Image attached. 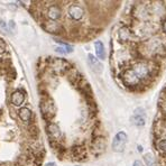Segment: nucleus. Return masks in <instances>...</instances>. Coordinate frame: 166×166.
I'll list each match as a JSON object with an SVG mask.
<instances>
[{
  "label": "nucleus",
  "instance_id": "nucleus-1",
  "mask_svg": "<svg viewBox=\"0 0 166 166\" xmlns=\"http://www.w3.org/2000/svg\"><path fill=\"white\" fill-rule=\"evenodd\" d=\"M122 82L124 84L127 85V87H137V85L140 84V79L136 75V73L132 71V69H129V70H126L122 74Z\"/></svg>",
  "mask_w": 166,
  "mask_h": 166
},
{
  "label": "nucleus",
  "instance_id": "nucleus-2",
  "mask_svg": "<svg viewBox=\"0 0 166 166\" xmlns=\"http://www.w3.org/2000/svg\"><path fill=\"white\" fill-rule=\"evenodd\" d=\"M132 71L136 73V75L140 79V81L147 79L149 76V73H150V68H149V64L145 61H140L138 62L137 64L132 68Z\"/></svg>",
  "mask_w": 166,
  "mask_h": 166
},
{
  "label": "nucleus",
  "instance_id": "nucleus-3",
  "mask_svg": "<svg viewBox=\"0 0 166 166\" xmlns=\"http://www.w3.org/2000/svg\"><path fill=\"white\" fill-rule=\"evenodd\" d=\"M127 135L125 134L124 131H120L118 132L117 135L115 136L113 138V141H112V149L115 152L117 153H121L125 150V147H126V144H127Z\"/></svg>",
  "mask_w": 166,
  "mask_h": 166
},
{
  "label": "nucleus",
  "instance_id": "nucleus-4",
  "mask_svg": "<svg viewBox=\"0 0 166 166\" xmlns=\"http://www.w3.org/2000/svg\"><path fill=\"white\" fill-rule=\"evenodd\" d=\"M68 12H69V16H70L73 20L82 19L83 15H84V10H83V8L78 6V5H72V6L69 7Z\"/></svg>",
  "mask_w": 166,
  "mask_h": 166
},
{
  "label": "nucleus",
  "instance_id": "nucleus-5",
  "mask_svg": "<svg viewBox=\"0 0 166 166\" xmlns=\"http://www.w3.org/2000/svg\"><path fill=\"white\" fill-rule=\"evenodd\" d=\"M40 108H42V112H43V115H44L45 118H52V117L54 116V113H55L54 112V111H55L54 103L52 101H50V100L42 102Z\"/></svg>",
  "mask_w": 166,
  "mask_h": 166
},
{
  "label": "nucleus",
  "instance_id": "nucleus-6",
  "mask_svg": "<svg viewBox=\"0 0 166 166\" xmlns=\"http://www.w3.org/2000/svg\"><path fill=\"white\" fill-rule=\"evenodd\" d=\"M88 63H89V65H90V68L92 69V71H94L96 73H101L102 70H103V66H102V64L100 63V61H99L97 57H94L92 55V54H89V56H88Z\"/></svg>",
  "mask_w": 166,
  "mask_h": 166
},
{
  "label": "nucleus",
  "instance_id": "nucleus-7",
  "mask_svg": "<svg viewBox=\"0 0 166 166\" xmlns=\"http://www.w3.org/2000/svg\"><path fill=\"white\" fill-rule=\"evenodd\" d=\"M47 132L48 135L51 136L52 139H55V140H59V138L62 137V132L59 127L56 124H48L47 125Z\"/></svg>",
  "mask_w": 166,
  "mask_h": 166
},
{
  "label": "nucleus",
  "instance_id": "nucleus-8",
  "mask_svg": "<svg viewBox=\"0 0 166 166\" xmlns=\"http://www.w3.org/2000/svg\"><path fill=\"white\" fill-rule=\"evenodd\" d=\"M25 101V94L21 90H17L12 93V103L16 107H19Z\"/></svg>",
  "mask_w": 166,
  "mask_h": 166
},
{
  "label": "nucleus",
  "instance_id": "nucleus-9",
  "mask_svg": "<svg viewBox=\"0 0 166 166\" xmlns=\"http://www.w3.org/2000/svg\"><path fill=\"white\" fill-rule=\"evenodd\" d=\"M53 69L56 71V72L61 73V72H64L65 70H68L69 63L62 59H54V62H53Z\"/></svg>",
  "mask_w": 166,
  "mask_h": 166
},
{
  "label": "nucleus",
  "instance_id": "nucleus-10",
  "mask_svg": "<svg viewBox=\"0 0 166 166\" xmlns=\"http://www.w3.org/2000/svg\"><path fill=\"white\" fill-rule=\"evenodd\" d=\"M61 14H62V12L57 6H51L47 10V16L52 21H55L56 19H59L61 17Z\"/></svg>",
  "mask_w": 166,
  "mask_h": 166
},
{
  "label": "nucleus",
  "instance_id": "nucleus-11",
  "mask_svg": "<svg viewBox=\"0 0 166 166\" xmlns=\"http://www.w3.org/2000/svg\"><path fill=\"white\" fill-rule=\"evenodd\" d=\"M94 48H96V54L99 59H106V51H104V46L102 42L97 40L94 43Z\"/></svg>",
  "mask_w": 166,
  "mask_h": 166
},
{
  "label": "nucleus",
  "instance_id": "nucleus-12",
  "mask_svg": "<svg viewBox=\"0 0 166 166\" xmlns=\"http://www.w3.org/2000/svg\"><path fill=\"white\" fill-rule=\"evenodd\" d=\"M131 122L138 127L144 126V125H145V117H144V113L143 112L138 113L135 111V115L131 117Z\"/></svg>",
  "mask_w": 166,
  "mask_h": 166
},
{
  "label": "nucleus",
  "instance_id": "nucleus-13",
  "mask_svg": "<svg viewBox=\"0 0 166 166\" xmlns=\"http://www.w3.org/2000/svg\"><path fill=\"white\" fill-rule=\"evenodd\" d=\"M18 115H19V118L23 121H25V122H28L31 118V111L28 108H21V109H19Z\"/></svg>",
  "mask_w": 166,
  "mask_h": 166
},
{
  "label": "nucleus",
  "instance_id": "nucleus-14",
  "mask_svg": "<svg viewBox=\"0 0 166 166\" xmlns=\"http://www.w3.org/2000/svg\"><path fill=\"white\" fill-rule=\"evenodd\" d=\"M130 35H131V33H130L129 28H128L127 26L121 27L120 31H119V38H120L121 42H127V40H129Z\"/></svg>",
  "mask_w": 166,
  "mask_h": 166
},
{
  "label": "nucleus",
  "instance_id": "nucleus-15",
  "mask_svg": "<svg viewBox=\"0 0 166 166\" xmlns=\"http://www.w3.org/2000/svg\"><path fill=\"white\" fill-rule=\"evenodd\" d=\"M45 29L48 33H57L61 31V26L56 21H48L45 24Z\"/></svg>",
  "mask_w": 166,
  "mask_h": 166
},
{
  "label": "nucleus",
  "instance_id": "nucleus-16",
  "mask_svg": "<svg viewBox=\"0 0 166 166\" xmlns=\"http://www.w3.org/2000/svg\"><path fill=\"white\" fill-rule=\"evenodd\" d=\"M57 43H59L61 44V47H57L56 48V52H59V53H62V54H66V53H71V52L73 51V47L71 45H69V44H66V43H63L61 42V40H56Z\"/></svg>",
  "mask_w": 166,
  "mask_h": 166
},
{
  "label": "nucleus",
  "instance_id": "nucleus-17",
  "mask_svg": "<svg viewBox=\"0 0 166 166\" xmlns=\"http://www.w3.org/2000/svg\"><path fill=\"white\" fill-rule=\"evenodd\" d=\"M144 159H145V162H146L147 166H154L155 165V157L153 156V154H150V153L144 155Z\"/></svg>",
  "mask_w": 166,
  "mask_h": 166
},
{
  "label": "nucleus",
  "instance_id": "nucleus-18",
  "mask_svg": "<svg viewBox=\"0 0 166 166\" xmlns=\"http://www.w3.org/2000/svg\"><path fill=\"white\" fill-rule=\"evenodd\" d=\"M158 148L162 150V152L166 153V139H163V140H159L157 144Z\"/></svg>",
  "mask_w": 166,
  "mask_h": 166
},
{
  "label": "nucleus",
  "instance_id": "nucleus-19",
  "mask_svg": "<svg viewBox=\"0 0 166 166\" xmlns=\"http://www.w3.org/2000/svg\"><path fill=\"white\" fill-rule=\"evenodd\" d=\"M6 52V43L2 40H0V54H2Z\"/></svg>",
  "mask_w": 166,
  "mask_h": 166
},
{
  "label": "nucleus",
  "instance_id": "nucleus-20",
  "mask_svg": "<svg viewBox=\"0 0 166 166\" xmlns=\"http://www.w3.org/2000/svg\"><path fill=\"white\" fill-rule=\"evenodd\" d=\"M160 108H162V110H163V112L166 113V99L160 103Z\"/></svg>",
  "mask_w": 166,
  "mask_h": 166
},
{
  "label": "nucleus",
  "instance_id": "nucleus-21",
  "mask_svg": "<svg viewBox=\"0 0 166 166\" xmlns=\"http://www.w3.org/2000/svg\"><path fill=\"white\" fill-rule=\"evenodd\" d=\"M134 166H141V163L139 160H136L135 163H134Z\"/></svg>",
  "mask_w": 166,
  "mask_h": 166
},
{
  "label": "nucleus",
  "instance_id": "nucleus-22",
  "mask_svg": "<svg viewBox=\"0 0 166 166\" xmlns=\"http://www.w3.org/2000/svg\"><path fill=\"white\" fill-rule=\"evenodd\" d=\"M163 31L166 33V20H165V21H164V23H163Z\"/></svg>",
  "mask_w": 166,
  "mask_h": 166
},
{
  "label": "nucleus",
  "instance_id": "nucleus-23",
  "mask_svg": "<svg viewBox=\"0 0 166 166\" xmlns=\"http://www.w3.org/2000/svg\"><path fill=\"white\" fill-rule=\"evenodd\" d=\"M45 166H56V164L55 163H47Z\"/></svg>",
  "mask_w": 166,
  "mask_h": 166
},
{
  "label": "nucleus",
  "instance_id": "nucleus-24",
  "mask_svg": "<svg viewBox=\"0 0 166 166\" xmlns=\"http://www.w3.org/2000/svg\"><path fill=\"white\" fill-rule=\"evenodd\" d=\"M138 150H139V152H141V150H143V148H141V146H138Z\"/></svg>",
  "mask_w": 166,
  "mask_h": 166
}]
</instances>
